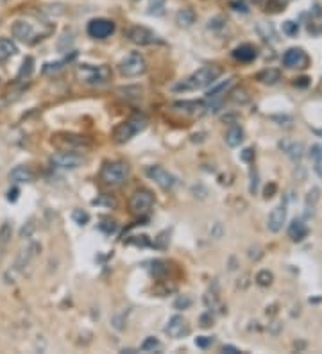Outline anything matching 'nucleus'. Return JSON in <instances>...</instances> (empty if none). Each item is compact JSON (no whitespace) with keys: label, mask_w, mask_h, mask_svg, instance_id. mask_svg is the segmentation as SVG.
<instances>
[{"label":"nucleus","mask_w":322,"mask_h":354,"mask_svg":"<svg viewBox=\"0 0 322 354\" xmlns=\"http://www.w3.org/2000/svg\"><path fill=\"white\" fill-rule=\"evenodd\" d=\"M211 344H213V338H209V336H197L195 338V345L201 349H208Z\"/></svg>","instance_id":"obj_41"},{"label":"nucleus","mask_w":322,"mask_h":354,"mask_svg":"<svg viewBox=\"0 0 322 354\" xmlns=\"http://www.w3.org/2000/svg\"><path fill=\"white\" fill-rule=\"evenodd\" d=\"M163 9H165V0H152L151 7H149V15H163Z\"/></svg>","instance_id":"obj_35"},{"label":"nucleus","mask_w":322,"mask_h":354,"mask_svg":"<svg viewBox=\"0 0 322 354\" xmlns=\"http://www.w3.org/2000/svg\"><path fill=\"white\" fill-rule=\"evenodd\" d=\"M32 66H34V59L32 58H25V61H23V65H22L20 72H18V77H16V81H23V77H29L32 73Z\"/></svg>","instance_id":"obj_29"},{"label":"nucleus","mask_w":322,"mask_h":354,"mask_svg":"<svg viewBox=\"0 0 322 354\" xmlns=\"http://www.w3.org/2000/svg\"><path fill=\"white\" fill-rule=\"evenodd\" d=\"M172 108L179 113H184V115L195 116V115H203L204 113V104L199 102V100H181V102H174Z\"/></svg>","instance_id":"obj_16"},{"label":"nucleus","mask_w":322,"mask_h":354,"mask_svg":"<svg viewBox=\"0 0 322 354\" xmlns=\"http://www.w3.org/2000/svg\"><path fill=\"white\" fill-rule=\"evenodd\" d=\"M281 147H283L286 154H288L290 157H294V159H299V157L302 156V145L301 143H288V141H285V143H281Z\"/></svg>","instance_id":"obj_26"},{"label":"nucleus","mask_w":322,"mask_h":354,"mask_svg":"<svg viewBox=\"0 0 322 354\" xmlns=\"http://www.w3.org/2000/svg\"><path fill=\"white\" fill-rule=\"evenodd\" d=\"M73 43V34L72 32H67V34H63L59 43H57V48H59V52H68V48L72 47Z\"/></svg>","instance_id":"obj_32"},{"label":"nucleus","mask_w":322,"mask_h":354,"mask_svg":"<svg viewBox=\"0 0 322 354\" xmlns=\"http://www.w3.org/2000/svg\"><path fill=\"white\" fill-rule=\"evenodd\" d=\"M86 32L93 40H106L115 32V23L106 18H93L86 27Z\"/></svg>","instance_id":"obj_10"},{"label":"nucleus","mask_w":322,"mask_h":354,"mask_svg":"<svg viewBox=\"0 0 322 354\" xmlns=\"http://www.w3.org/2000/svg\"><path fill=\"white\" fill-rule=\"evenodd\" d=\"M118 70L124 77H138L141 73H145L147 61L140 52H131L120 61Z\"/></svg>","instance_id":"obj_6"},{"label":"nucleus","mask_w":322,"mask_h":354,"mask_svg":"<svg viewBox=\"0 0 322 354\" xmlns=\"http://www.w3.org/2000/svg\"><path fill=\"white\" fill-rule=\"evenodd\" d=\"M43 11L48 15H63V5H47Z\"/></svg>","instance_id":"obj_44"},{"label":"nucleus","mask_w":322,"mask_h":354,"mask_svg":"<svg viewBox=\"0 0 322 354\" xmlns=\"http://www.w3.org/2000/svg\"><path fill=\"white\" fill-rule=\"evenodd\" d=\"M11 31H13V36L16 40H20V42H31V38L34 36V27L31 23H27V22H15L13 27H11Z\"/></svg>","instance_id":"obj_17"},{"label":"nucleus","mask_w":322,"mask_h":354,"mask_svg":"<svg viewBox=\"0 0 322 354\" xmlns=\"http://www.w3.org/2000/svg\"><path fill=\"white\" fill-rule=\"evenodd\" d=\"M127 40H129L131 43H135V45H154V43H158L160 40H158L156 32H152L151 29H147V27L143 25H135L131 27L129 31H127Z\"/></svg>","instance_id":"obj_11"},{"label":"nucleus","mask_w":322,"mask_h":354,"mask_svg":"<svg viewBox=\"0 0 322 354\" xmlns=\"http://www.w3.org/2000/svg\"><path fill=\"white\" fill-rule=\"evenodd\" d=\"M34 229H36V224H34V220H29L23 227L20 229V236L22 238H29V236L34 233Z\"/></svg>","instance_id":"obj_40"},{"label":"nucleus","mask_w":322,"mask_h":354,"mask_svg":"<svg viewBox=\"0 0 322 354\" xmlns=\"http://www.w3.org/2000/svg\"><path fill=\"white\" fill-rule=\"evenodd\" d=\"M73 56H75V54H72V56H70V58H67V59H65V61H57V63H47V65H45V66H43V73H52V72H59V70H61V68H63V65H67V63L70 61V59H72Z\"/></svg>","instance_id":"obj_33"},{"label":"nucleus","mask_w":322,"mask_h":354,"mask_svg":"<svg viewBox=\"0 0 322 354\" xmlns=\"http://www.w3.org/2000/svg\"><path fill=\"white\" fill-rule=\"evenodd\" d=\"M52 143L61 151H84L92 147V140L86 136L72 134V133H57L52 136Z\"/></svg>","instance_id":"obj_5"},{"label":"nucleus","mask_w":322,"mask_h":354,"mask_svg":"<svg viewBox=\"0 0 322 354\" xmlns=\"http://www.w3.org/2000/svg\"><path fill=\"white\" fill-rule=\"evenodd\" d=\"M152 274L156 277H161L163 274L166 272V263L165 261H161V260H156V261H152Z\"/></svg>","instance_id":"obj_36"},{"label":"nucleus","mask_w":322,"mask_h":354,"mask_svg":"<svg viewBox=\"0 0 322 354\" xmlns=\"http://www.w3.org/2000/svg\"><path fill=\"white\" fill-rule=\"evenodd\" d=\"M285 220H286V206L281 204V206H277V208H274L270 211L269 220H267V227H269V231H272V233H279V231L283 229Z\"/></svg>","instance_id":"obj_15"},{"label":"nucleus","mask_w":322,"mask_h":354,"mask_svg":"<svg viewBox=\"0 0 322 354\" xmlns=\"http://www.w3.org/2000/svg\"><path fill=\"white\" fill-rule=\"evenodd\" d=\"M204 304L209 308V311H211V310H217V311L224 313V306L220 304V301L217 299L215 293H206V295H204Z\"/></svg>","instance_id":"obj_28"},{"label":"nucleus","mask_w":322,"mask_h":354,"mask_svg":"<svg viewBox=\"0 0 322 354\" xmlns=\"http://www.w3.org/2000/svg\"><path fill=\"white\" fill-rule=\"evenodd\" d=\"M129 176V167L124 161H108L100 170V179L108 186H120Z\"/></svg>","instance_id":"obj_4"},{"label":"nucleus","mask_w":322,"mask_h":354,"mask_svg":"<svg viewBox=\"0 0 322 354\" xmlns=\"http://www.w3.org/2000/svg\"><path fill=\"white\" fill-rule=\"evenodd\" d=\"M165 333L170 338H183V336H186L190 333V326H188L186 318L181 317V315H174L165 326Z\"/></svg>","instance_id":"obj_12"},{"label":"nucleus","mask_w":322,"mask_h":354,"mask_svg":"<svg viewBox=\"0 0 322 354\" xmlns=\"http://www.w3.org/2000/svg\"><path fill=\"white\" fill-rule=\"evenodd\" d=\"M152 204H154V195H152L149 190L141 188V190H136L129 199V209L131 213L136 215V217H143L151 211Z\"/></svg>","instance_id":"obj_7"},{"label":"nucleus","mask_w":322,"mask_h":354,"mask_svg":"<svg viewBox=\"0 0 322 354\" xmlns=\"http://www.w3.org/2000/svg\"><path fill=\"white\" fill-rule=\"evenodd\" d=\"M256 56H258L256 48L253 47V45H247V43H245V45H240V47H236L233 50V58L242 63H251L253 59H256Z\"/></svg>","instance_id":"obj_19"},{"label":"nucleus","mask_w":322,"mask_h":354,"mask_svg":"<svg viewBox=\"0 0 322 354\" xmlns=\"http://www.w3.org/2000/svg\"><path fill=\"white\" fill-rule=\"evenodd\" d=\"M145 174L147 177L154 181L161 190H172V188L177 184V179L174 174H170L166 168L160 167V165H152V167H147L145 168Z\"/></svg>","instance_id":"obj_9"},{"label":"nucleus","mask_w":322,"mask_h":354,"mask_svg":"<svg viewBox=\"0 0 322 354\" xmlns=\"http://www.w3.org/2000/svg\"><path fill=\"white\" fill-rule=\"evenodd\" d=\"M75 79L81 84L88 86H100L111 81V70L104 65L93 66V65H79L75 68Z\"/></svg>","instance_id":"obj_2"},{"label":"nucleus","mask_w":322,"mask_h":354,"mask_svg":"<svg viewBox=\"0 0 322 354\" xmlns=\"http://www.w3.org/2000/svg\"><path fill=\"white\" fill-rule=\"evenodd\" d=\"M190 304H192V301L188 297H179L176 301V308H188Z\"/></svg>","instance_id":"obj_46"},{"label":"nucleus","mask_w":322,"mask_h":354,"mask_svg":"<svg viewBox=\"0 0 322 354\" xmlns=\"http://www.w3.org/2000/svg\"><path fill=\"white\" fill-rule=\"evenodd\" d=\"M72 219H73V222H75V224L86 225L90 222V215L86 213V211H83V209H73Z\"/></svg>","instance_id":"obj_34"},{"label":"nucleus","mask_w":322,"mask_h":354,"mask_svg":"<svg viewBox=\"0 0 322 354\" xmlns=\"http://www.w3.org/2000/svg\"><path fill=\"white\" fill-rule=\"evenodd\" d=\"M220 73H222V70L218 66L199 68L197 72H193L188 79L176 84V86H174V91H195V89L208 88L209 84H213L215 81H217Z\"/></svg>","instance_id":"obj_1"},{"label":"nucleus","mask_w":322,"mask_h":354,"mask_svg":"<svg viewBox=\"0 0 322 354\" xmlns=\"http://www.w3.org/2000/svg\"><path fill=\"white\" fill-rule=\"evenodd\" d=\"M242 141H244V129L240 125L229 127V131L226 133V143L229 147H238Z\"/></svg>","instance_id":"obj_21"},{"label":"nucleus","mask_w":322,"mask_h":354,"mask_svg":"<svg viewBox=\"0 0 322 354\" xmlns=\"http://www.w3.org/2000/svg\"><path fill=\"white\" fill-rule=\"evenodd\" d=\"M197 20V15H195V11L190 9V7H183V9L177 11L176 15V22L179 23L181 27H192Z\"/></svg>","instance_id":"obj_20"},{"label":"nucleus","mask_w":322,"mask_h":354,"mask_svg":"<svg viewBox=\"0 0 322 354\" xmlns=\"http://www.w3.org/2000/svg\"><path fill=\"white\" fill-rule=\"evenodd\" d=\"M100 229L104 231V233H108V235H111V233L116 231V224H115V222H104V224H100Z\"/></svg>","instance_id":"obj_45"},{"label":"nucleus","mask_w":322,"mask_h":354,"mask_svg":"<svg viewBox=\"0 0 322 354\" xmlns=\"http://www.w3.org/2000/svg\"><path fill=\"white\" fill-rule=\"evenodd\" d=\"M254 157V152H253V149H245L244 152H242V159L244 161H251Z\"/></svg>","instance_id":"obj_49"},{"label":"nucleus","mask_w":322,"mask_h":354,"mask_svg":"<svg viewBox=\"0 0 322 354\" xmlns=\"http://www.w3.org/2000/svg\"><path fill=\"white\" fill-rule=\"evenodd\" d=\"M16 52H18V47H16L11 40H7V38H2V40H0V61L13 58Z\"/></svg>","instance_id":"obj_24"},{"label":"nucleus","mask_w":322,"mask_h":354,"mask_svg":"<svg viewBox=\"0 0 322 354\" xmlns=\"http://www.w3.org/2000/svg\"><path fill=\"white\" fill-rule=\"evenodd\" d=\"M258 32H260L261 36H263V40H276V32H274V29L267 23V31H263L260 25H258Z\"/></svg>","instance_id":"obj_42"},{"label":"nucleus","mask_w":322,"mask_h":354,"mask_svg":"<svg viewBox=\"0 0 322 354\" xmlns=\"http://www.w3.org/2000/svg\"><path fill=\"white\" fill-rule=\"evenodd\" d=\"M9 181L13 182H32L34 181V174L29 167H15L13 170L9 172Z\"/></svg>","instance_id":"obj_18"},{"label":"nucleus","mask_w":322,"mask_h":354,"mask_svg":"<svg viewBox=\"0 0 322 354\" xmlns=\"http://www.w3.org/2000/svg\"><path fill=\"white\" fill-rule=\"evenodd\" d=\"M231 99L234 100V102H240V104H244V102H247L249 100V95H247V89H244V88H240V89H236L233 95H231Z\"/></svg>","instance_id":"obj_39"},{"label":"nucleus","mask_w":322,"mask_h":354,"mask_svg":"<svg viewBox=\"0 0 322 354\" xmlns=\"http://www.w3.org/2000/svg\"><path fill=\"white\" fill-rule=\"evenodd\" d=\"M40 250H42V245L36 243V242H31V243L27 245V247H23V249L20 250L18 258H16V261H15V270L16 272L23 270V268H25V266L29 265V263H31L34 258H36Z\"/></svg>","instance_id":"obj_13"},{"label":"nucleus","mask_w":322,"mask_h":354,"mask_svg":"<svg viewBox=\"0 0 322 354\" xmlns=\"http://www.w3.org/2000/svg\"><path fill=\"white\" fill-rule=\"evenodd\" d=\"M160 349V340L154 338V336H149V338L141 344V351H158Z\"/></svg>","instance_id":"obj_37"},{"label":"nucleus","mask_w":322,"mask_h":354,"mask_svg":"<svg viewBox=\"0 0 322 354\" xmlns=\"http://www.w3.org/2000/svg\"><path fill=\"white\" fill-rule=\"evenodd\" d=\"M220 235H222V225L215 224V231H211V236H215V238H220Z\"/></svg>","instance_id":"obj_53"},{"label":"nucleus","mask_w":322,"mask_h":354,"mask_svg":"<svg viewBox=\"0 0 322 354\" xmlns=\"http://www.w3.org/2000/svg\"><path fill=\"white\" fill-rule=\"evenodd\" d=\"M283 65L286 68H306L308 56L301 48H288L283 56Z\"/></svg>","instance_id":"obj_14"},{"label":"nucleus","mask_w":322,"mask_h":354,"mask_svg":"<svg viewBox=\"0 0 322 354\" xmlns=\"http://www.w3.org/2000/svg\"><path fill=\"white\" fill-rule=\"evenodd\" d=\"M306 235H308V227L301 220H294L290 224V227H288V236H290L294 242H301Z\"/></svg>","instance_id":"obj_22"},{"label":"nucleus","mask_w":322,"mask_h":354,"mask_svg":"<svg viewBox=\"0 0 322 354\" xmlns=\"http://www.w3.org/2000/svg\"><path fill=\"white\" fill-rule=\"evenodd\" d=\"M222 353H228V354H236V353H240L236 347H233V345H224L222 347Z\"/></svg>","instance_id":"obj_52"},{"label":"nucleus","mask_w":322,"mask_h":354,"mask_svg":"<svg viewBox=\"0 0 322 354\" xmlns=\"http://www.w3.org/2000/svg\"><path fill=\"white\" fill-rule=\"evenodd\" d=\"M312 157H315V159H317V163L321 161V157H322V147L321 145H315L312 149Z\"/></svg>","instance_id":"obj_47"},{"label":"nucleus","mask_w":322,"mask_h":354,"mask_svg":"<svg viewBox=\"0 0 322 354\" xmlns=\"http://www.w3.org/2000/svg\"><path fill=\"white\" fill-rule=\"evenodd\" d=\"M233 7H236V11H242V13H247V7L244 4H238V2H234Z\"/></svg>","instance_id":"obj_54"},{"label":"nucleus","mask_w":322,"mask_h":354,"mask_svg":"<svg viewBox=\"0 0 322 354\" xmlns=\"http://www.w3.org/2000/svg\"><path fill=\"white\" fill-rule=\"evenodd\" d=\"M11 235H13V225L9 222H4V224L0 225V247H5V245L9 243Z\"/></svg>","instance_id":"obj_27"},{"label":"nucleus","mask_w":322,"mask_h":354,"mask_svg":"<svg viewBox=\"0 0 322 354\" xmlns=\"http://www.w3.org/2000/svg\"><path fill=\"white\" fill-rule=\"evenodd\" d=\"M274 281V276H272V272L269 270H260L256 274V283L260 285V287H270Z\"/></svg>","instance_id":"obj_31"},{"label":"nucleus","mask_w":322,"mask_h":354,"mask_svg":"<svg viewBox=\"0 0 322 354\" xmlns=\"http://www.w3.org/2000/svg\"><path fill=\"white\" fill-rule=\"evenodd\" d=\"M249 4H254V5H265L269 0H247Z\"/></svg>","instance_id":"obj_55"},{"label":"nucleus","mask_w":322,"mask_h":354,"mask_svg":"<svg viewBox=\"0 0 322 354\" xmlns=\"http://www.w3.org/2000/svg\"><path fill=\"white\" fill-rule=\"evenodd\" d=\"M209 326H213V317H211V311L201 317V328H209Z\"/></svg>","instance_id":"obj_43"},{"label":"nucleus","mask_w":322,"mask_h":354,"mask_svg":"<svg viewBox=\"0 0 322 354\" xmlns=\"http://www.w3.org/2000/svg\"><path fill=\"white\" fill-rule=\"evenodd\" d=\"M308 81H310V79L308 77H301V79H296V86H301V88H306L308 86Z\"/></svg>","instance_id":"obj_51"},{"label":"nucleus","mask_w":322,"mask_h":354,"mask_svg":"<svg viewBox=\"0 0 322 354\" xmlns=\"http://www.w3.org/2000/svg\"><path fill=\"white\" fill-rule=\"evenodd\" d=\"M16 199H18V188H13V190L7 192V200H9V202H15Z\"/></svg>","instance_id":"obj_50"},{"label":"nucleus","mask_w":322,"mask_h":354,"mask_svg":"<svg viewBox=\"0 0 322 354\" xmlns=\"http://www.w3.org/2000/svg\"><path fill=\"white\" fill-rule=\"evenodd\" d=\"M234 84V79H228V81H224V83L217 84V86H213V88L208 89V93H206V97H208L209 100H215L218 99V97H222V95H226L229 91V88Z\"/></svg>","instance_id":"obj_23"},{"label":"nucleus","mask_w":322,"mask_h":354,"mask_svg":"<svg viewBox=\"0 0 322 354\" xmlns=\"http://www.w3.org/2000/svg\"><path fill=\"white\" fill-rule=\"evenodd\" d=\"M283 32H285L286 36H296L297 32H299V25H297L296 22H285L283 23Z\"/></svg>","instance_id":"obj_38"},{"label":"nucleus","mask_w":322,"mask_h":354,"mask_svg":"<svg viewBox=\"0 0 322 354\" xmlns=\"http://www.w3.org/2000/svg\"><path fill=\"white\" fill-rule=\"evenodd\" d=\"M118 93H122L120 97L122 99H127V100H136L141 97V89L136 88V86H133V88H122L118 89Z\"/></svg>","instance_id":"obj_30"},{"label":"nucleus","mask_w":322,"mask_h":354,"mask_svg":"<svg viewBox=\"0 0 322 354\" xmlns=\"http://www.w3.org/2000/svg\"><path fill=\"white\" fill-rule=\"evenodd\" d=\"M276 193V182H270V184H267V188H265V197L267 199H270L272 195Z\"/></svg>","instance_id":"obj_48"},{"label":"nucleus","mask_w":322,"mask_h":354,"mask_svg":"<svg viewBox=\"0 0 322 354\" xmlns=\"http://www.w3.org/2000/svg\"><path fill=\"white\" fill-rule=\"evenodd\" d=\"M147 127V118L143 115H135L131 116L129 120H125L122 124H118L116 127L113 129V141L115 143H127L131 138H135L138 133Z\"/></svg>","instance_id":"obj_3"},{"label":"nucleus","mask_w":322,"mask_h":354,"mask_svg":"<svg viewBox=\"0 0 322 354\" xmlns=\"http://www.w3.org/2000/svg\"><path fill=\"white\" fill-rule=\"evenodd\" d=\"M256 79L263 84H276L281 79V73L279 70H276V68H269V70H263V72L258 73Z\"/></svg>","instance_id":"obj_25"},{"label":"nucleus","mask_w":322,"mask_h":354,"mask_svg":"<svg viewBox=\"0 0 322 354\" xmlns=\"http://www.w3.org/2000/svg\"><path fill=\"white\" fill-rule=\"evenodd\" d=\"M84 163V157L75 151H61L50 156V165L59 170H75Z\"/></svg>","instance_id":"obj_8"}]
</instances>
